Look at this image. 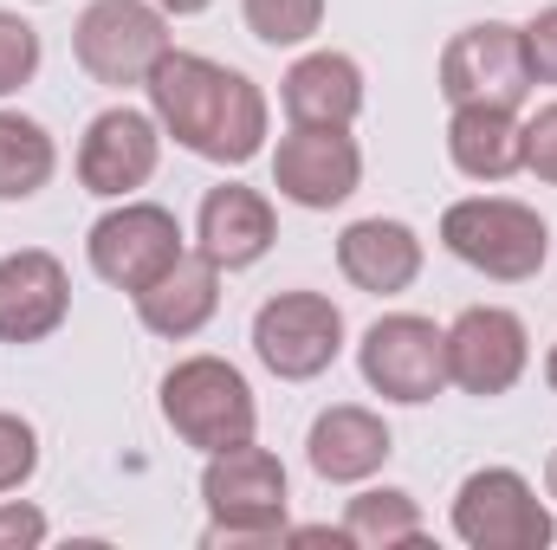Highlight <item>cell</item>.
Returning a JSON list of instances; mask_svg holds the SVG:
<instances>
[{
    "mask_svg": "<svg viewBox=\"0 0 557 550\" xmlns=\"http://www.w3.org/2000/svg\"><path fill=\"white\" fill-rule=\"evenodd\" d=\"M454 538L473 550H545L557 538V518L525 473L480 466L454 492Z\"/></svg>",
    "mask_w": 557,
    "mask_h": 550,
    "instance_id": "8992f818",
    "label": "cell"
},
{
    "mask_svg": "<svg viewBox=\"0 0 557 550\" xmlns=\"http://www.w3.org/2000/svg\"><path fill=\"white\" fill-rule=\"evenodd\" d=\"M156 162H162V124L131 104L98 111L78 137V182L85 195H104V201H131L156 175Z\"/></svg>",
    "mask_w": 557,
    "mask_h": 550,
    "instance_id": "4fadbf2b",
    "label": "cell"
},
{
    "mask_svg": "<svg viewBox=\"0 0 557 550\" xmlns=\"http://www.w3.org/2000/svg\"><path fill=\"white\" fill-rule=\"evenodd\" d=\"M278 104L292 124H318V130H350L363 117V65L350 52H305L285 78H278Z\"/></svg>",
    "mask_w": 557,
    "mask_h": 550,
    "instance_id": "e0dca14e",
    "label": "cell"
},
{
    "mask_svg": "<svg viewBox=\"0 0 557 550\" xmlns=\"http://www.w3.org/2000/svg\"><path fill=\"white\" fill-rule=\"evenodd\" d=\"M357 370L383 402L421 409L447 389V330H434V317H416V311H389L363 330Z\"/></svg>",
    "mask_w": 557,
    "mask_h": 550,
    "instance_id": "52a82bcc",
    "label": "cell"
},
{
    "mask_svg": "<svg viewBox=\"0 0 557 550\" xmlns=\"http://www.w3.org/2000/svg\"><path fill=\"white\" fill-rule=\"evenodd\" d=\"M46 545V512L26 505V499H7L0 505V550H39Z\"/></svg>",
    "mask_w": 557,
    "mask_h": 550,
    "instance_id": "4316f807",
    "label": "cell"
},
{
    "mask_svg": "<svg viewBox=\"0 0 557 550\" xmlns=\"http://www.w3.org/2000/svg\"><path fill=\"white\" fill-rule=\"evenodd\" d=\"M208 545H273L285 538V466L267 447H227L201 466Z\"/></svg>",
    "mask_w": 557,
    "mask_h": 550,
    "instance_id": "277c9868",
    "label": "cell"
},
{
    "mask_svg": "<svg viewBox=\"0 0 557 550\" xmlns=\"http://www.w3.org/2000/svg\"><path fill=\"white\" fill-rule=\"evenodd\" d=\"M525 33V59H532V85H557V7H545Z\"/></svg>",
    "mask_w": 557,
    "mask_h": 550,
    "instance_id": "83f0119b",
    "label": "cell"
},
{
    "mask_svg": "<svg viewBox=\"0 0 557 550\" xmlns=\"http://www.w3.org/2000/svg\"><path fill=\"white\" fill-rule=\"evenodd\" d=\"M143 91H149V117L162 124V137H175L201 162L240 168L267 149V91L221 59L169 46Z\"/></svg>",
    "mask_w": 557,
    "mask_h": 550,
    "instance_id": "6da1fadb",
    "label": "cell"
},
{
    "mask_svg": "<svg viewBox=\"0 0 557 550\" xmlns=\"http://www.w3.org/2000/svg\"><path fill=\"white\" fill-rule=\"evenodd\" d=\"M344 538L357 550H403L421 545L428 525H421V505L403 492V486H370L344 505Z\"/></svg>",
    "mask_w": 557,
    "mask_h": 550,
    "instance_id": "44dd1931",
    "label": "cell"
},
{
    "mask_svg": "<svg viewBox=\"0 0 557 550\" xmlns=\"http://www.w3.org/2000/svg\"><path fill=\"white\" fill-rule=\"evenodd\" d=\"M33 473H39V434H33V421L0 409V492H20Z\"/></svg>",
    "mask_w": 557,
    "mask_h": 550,
    "instance_id": "d4e9b609",
    "label": "cell"
},
{
    "mask_svg": "<svg viewBox=\"0 0 557 550\" xmlns=\"http://www.w3.org/2000/svg\"><path fill=\"white\" fill-rule=\"evenodd\" d=\"M525 168L539 175V182H552L557 188V98L525 124Z\"/></svg>",
    "mask_w": 557,
    "mask_h": 550,
    "instance_id": "484cf974",
    "label": "cell"
},
{
    "mask_svg": "<svg viewBox=\"0 0 557 550\" xmlns=\"http://www.w3.org/2000/svg\"><path fill=\"white\" fill-rule=\"evenodd\" d=\"M59 168V149L46 137V124L0 111V201H33Z\"/></svg>",
    "mask_w": 557,
    "mask_h": 550,
    "instance_id": "7402d4cb",
    "label": "cell"
},
{
    "mask_svg": "<svg viewBox=\"0 0 557 550\" xmlns=\"http://www.w3.org/2000/svg\"><path fill=\"white\" fill-rule=\"evenodd\" d=\"M363 182V149L350 142V130H318V124H292L273 149V188L292 208L331 214L357 195Z\"/></svg>",
    "mask_w": 557,
    "mask_h": 550,
    "instance_id": "7c38bea8",
    "label": "cell"
},
{
    "mask_svg": "<svg viewBox=\"0 0 557 550\" xmlns=\"http://www.w3.org/2000/svg\"><path fill=\"white\" fill-rule=\"evenodd\" d=\"M85 253H91V273L104 278V285H117V291L137 298L143 285H156L188 247H182V221L162 201H124V208H111L91 227Z\"/></svg>",
    "mask_w": 557,
    "mask_h": 550,
    "instance_id": "30bf717a",
    "label": "cell"
},
{
    "mask_svg": "<svg viewBox=\"0 0 557 550\" xmlns=\"http://www.w3.org/2000/svg\"><path fill=\"white\" fill-rule=\"evenodd\" d=\"M162 13H201V7H214V0H156Z\"/></svg>",
    "mask_w": 557,
    "mask_h": 550,
    "instance_id": "f1b7e54d",
    "label": "cell"
},
{
    "mask_svg": "<svg viewBox=\"0 0 557 550\" xmlns=\"http://www.w3.org/2000/svg\"><path fill=\"white\" fill-rule=\"evenodd\" d=\"M33 72H39V26L0 7V98L33 85Z\"/></svg>",
    "mask_w": 557,
    "mask_h": 550,
    "instance_id": "cb8c5ba5",
    "label": "cell"
},
{
    "mask_svg": "<svg viewBox=\"0 0 557 550\" xmlns=\"http://www.w3.org/2000/svg\"><path fill=\"white\" fill-rule=\"evenodd\" d=\"M545 383H552V396H557V343H552V357H545Z\"/></svg>",
    "mask_w": 557,
    "mask_h": 550,
    "instance_id": "4dcf8cb0",
    "label": "cell"
},
{
    "mask_svg": "<svg viewBox=\"0 0 557 550\" xmlns=\"http://www.w3.org/2000/svg\"><path fill=\"white\" fill-rule=\"evenodd\" d=\"M532 363V337H525V317L506 311V304H467L454 324H447V383L493 402L506 396Z\"/></svg>",
    "mask_w": 557,
    "mask_h": 550,
    "instance_id": "8fae6325",
    "label": "cell"
},
{
    "mask_svg": "<svg viewBox=\"0 0 557 550\" xmlns=\"http://www.w3.org/2000/svg\"><path fill=\"white\" fill-rule=\"evenodd\" d=\"M169 46H175L169 13L156 0H91L78 13V26H72V59L111 91L149 85V72L162 65Z\"/></svg>",
    "mask_w": 557,
    "mask_h": 550,
    "instance_id": "5b68a950",
    "label": "cell"
},
{
    "mask_svg": "<svg viewBox=\"0 0 557 550\" xmlns=\"http://www.w3.org/2000/svg\"><path fill=\"white\" fill-rule=\"evenodd\" d=\"M441 247L486 273L493 285H525V278L545 273V253H552V227L539 221V208L525 201H506V195H467L441 214Z\"/></svg>",
    "mask_w": 557,
    "mask_h": 550,
    "instance_id": "7a4b0ae2",
    "label": "cell"
},
{
    "mask_svg": "<svg viewBox=\"0 0 557 550\" xmlns=\"http://www.w3.org/2000/svg\"><path fill=\"white\" fill-rule=\"evenodd\" d=\"M214 311H221V266H214L208 253H182L156 285H143L137 291L143 330H156V337H169V343L208 330Z\"/></svg>",
    "mask_w": 557,
    "mask_h": 550,
    "instance_id": "d6986e66",
    "label": "cell"
},
{
    "mask_svg": "<svg viewBox=\"0 0 557 550\" xmlns=\"http://www.w3.org/2000/svg\"><path fill=\"white\" fill-rule=\"evenodd\" d=\"M240 13L260 46H305L324 26V0H240Z\"/></svg>",
    "mask_w": 557,
    "mask_h": 550,
    "instance_id": "603a6c76",
    "label": "cell"
},
{
    "mask_svg": "<svg viewBox=\"0 0 557 550\" xmlns=\"http://www.w3.org/2000/svg\"><path fill=\"white\" fill-rule=\"evenodd\" d=\"M278 240V214L273 201L247 182H221L201 195V214H195V253H208L221 273H247L273 253Z\"/></svg>",
    "mask_w": 557,
    "mask_h": 550,
    "instance_id": "5bb4252c",
    "label": "cell"
},
{
    "mask_svg": "<svg viewBox=\"0 0 557 550\" xmlns=\"http://www.w3.org/2000/svg\"><path fill=\"white\" fill-rule=\"evenodd\" d=\"M162 421L175 427L182 447L195 453H227L247 447L260 427V402L247 389V376L227 357H182L162 376Z\"/></svg>",
    "mask_w": 557,
    "mask_h": 550,
    "instance_id": "3957f363",
    "label": "cell"
},
{
    "mask_svg": "<svg viewBox=\"0 0 557 550\" xmlns=\"http://www.w3.org/2000/svg\"><path fill=\"white\" fill-rule=\"evenodd\" d=\"M447 155L467 182H506L525 168V124L519 111H493V104H454L447 117Z\"/></svg>",
    "mask_w": 557,
    "mask_h": 550,
    "instance_id": "ffe728a7",
    "label": "cell"
},
{
    "mask_svg": "<svg viewBox=\"0 0 557 550\" xmlns=\"http://www.w3.org/2000/svg\"><path fill=\"white\" fill-rule=\"evenodd\" d=\"M389 453H396V434L383 427V414L357 409V402L324 409L311 421V434H305V460H311V473L331 479V486H363V479H376Z\"/></svg>",
    "mask_w": 557,
    "mask_h": 550,
    "instance_id": "2e32d148",
    "label": "cell"
},
{
    "mask_svg": "<svg viewBox=\"0 0 557 550\" xmlns=\"http://www.w3.org/2000/svg\"><path fill=\"white\" fill-rule=\"evenodd\" d=\"M545 492L557 499V447H552V460H545Z\"/></svg>",
    "mask_w": 557,
    "mask_h": 550,
    "instance_id": "f546056e",
    "label": "cell"
},
{
    "mask_svg": "<svg viewBox=\"0 0 557 550\" xmlns=\"http://www.w3.org/2000/svg\"><path fill=\"white\" fill-rule=\"evenodd\" d=\"M337 273L350 278L357 291H376V298H396L421 278V234L409 221H350L337 234Z\"/></svg>",
    "mask_w": 557,
    "mask_h": 550,
    "instance_id": "ac0fdd59",
    "label": "cell"
},
{
    "mask_svg": "<svg viewBox=\"0 0 557 550\" xmlns=\"http://www.w3.org/2000/svg\"><path fill=\"white\" fill-rule=\"evenodd\" d=\"M72 317V273L46 247L0 260V343H46Z\"/></svg>",
    "mask_w": 557,
    "mask_h": 550,
    "instance_id": "9a60e30c",
    "label": "cell"
},
{
    "mask_svg": "<svg viewBox=\"0 0 557 550\" xmlns=\"http://www.w3.org/2000/svg\"><path fill=\"white\" fill-rule=\"evenodd\" d=\"M344 350V311L324 291H278L253 311V357L278 383H311Z\"/></svg>",
    "mask_w": 557,
    "mask_h": 550,
    "instance_id": "9c48e42d",
    "label": "cell"
},
{
    "mask_svg": "<svg viewBox=\"0 0 557 550\" xmlns=\"http://www.w3.org/2000/svg\"><path fill=\"white\" fill-rule=\"evenodd\" d=\"M441 98L447 104H493V111H519L532 98V59H525V33L506 20L467 26L447 39L441 52Z\"/></svg>",
    "mask_w": 557,
    "mask_h": 550,
    "instance_id": "ba28073f",
    "label": "cell"
}]
</instances>
